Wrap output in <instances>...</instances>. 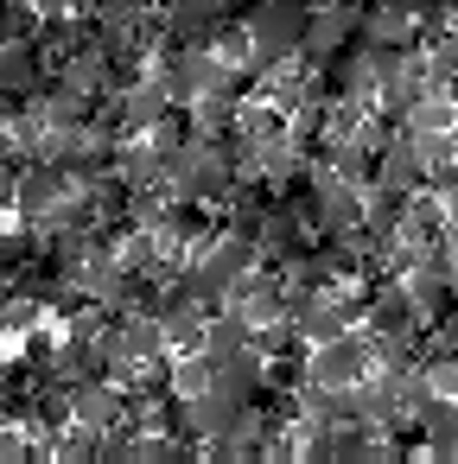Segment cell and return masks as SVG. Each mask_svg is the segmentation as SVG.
Segmentation results:
<instances>
[{
	"mask_svg": "<svg viewBox=\"0 0 458 464\" xmlns=\"http://www.w3.org/2000/svg\"><path fill=\"white\" fill-rule=\"evenodd\" d=\"M375 179L395 185V191H420V185H426V160H420V147H414L407 128H395V134L382 140V166H375Z\"/></svg>",
	"mask_w": 458,
	"mask_h": 464,
	"instance_id": "cell-4",
	"label": "cell"
},
{
	"mask_svg": "<svg viewBox=\"0 0 458 464\" xmlns=\"http://www.w3.org/2000/svg\"><path fill=\"white\" fill-rule=\"evenodd\" d=\"M26 451H33V445H26L20 432H7V426H0V464H7V458H26Z\"/></svg>",
	"mask_w": 458,
	"mask_h": 464,
	"instance_id": "cell-7",
	"label": "cell"
},
{
	"mask_svg": "<svg viewBox=\"0 0 458 464\" xmlns=\"http://www.w3.org/2000/svg\"><path fill=\"white\" fill-rule=\"evenodd\" d=\"M242 343H255V324H248L236 305L210 312V324H204V350H210V356H223V350H242Z\"/></svg>",
	"mask_w": 458,
	"mask_h": 464,
	"instance_id": "cell-6",
	"label": "cell"
},
{
	"mask_svg": "<svg viewBox=\"0 0 458 464\" xmlns=\"http://www.w3.org/2000/svg\"><path fill=\"white\" fill-rule=\"evenodd\" d=\"M445 255H452V280H458V229H445Z\"/></svg>",
	"mask_w": 458,
	"mask_h": 464,
	"instance_id": "cell-8",
	"label": "cell"
},
{
	"mask_svg": "<svg viewBox=\"0 0 458 464\" xmlns=\"http://www.w3.org/2000/svg\"><path fill=\"white\" fill-rule=\"evenodd\" d=\"M122 109H128V134H147V128H160L179 102H172L166 77H160V71H147V77H134V83L122 90Z\"/></svg>",
	"mask_w": 458,
	"mask_h": 464,
	"instance_id": "cell-3",
	"label": "cell"
},
{
	"mask_svg": "<svg viewBox=\"0 0 458 464\" xmlns=\"http://www.w3.org/2000/svg\"><path fill=\"white\" fill-rule=\"evenodd\" d=\"M166 166H172V198H204V204H217V210H223L229 191L242 185V179H236V160H229V140H210V134H185Z\"/></svg>",
	"mask_w": 458,
	"mask_h": 464,
	"instance_id": "cell-1",
	"label": "cell"
},
{
	"mask_svg": "<svg viewBox=\"0 0 458 464\" xmlns=\"http://www.w3.org/2000/svg\"><path fill=\"white\" fill-rule=\"evenodd\" d=\"M401 128H414V134H439V128H458V90H445V83H433L414 109H407V121Z\"/></svg>",
	"mask_w": 458,
	"mask_h": 464,
	"instance_id": "cell-5",
	"label": "cell"
},
{
	"mask_svg": "<svg viewBox=\"0 0 458 464\" xmlns=\"http://www.w3.org/2000/svg\"><path fill=\"white\" fill-rule=\"evenodd\" d=\"M306 369H312L306 382H318V388H350V382L375 375V331H344V337L318 343L306 356Z\"/></svg>",
	"mask_w": 458,
	"mask_h": 464,
	"instance_id": "cell-2",
	"label": "cell"
}]
</instances>
